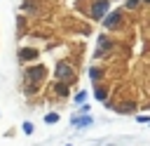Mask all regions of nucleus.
I'll use <instances>...</instances> for the list:
<instances>
[{"mask_svg": "<svg viewBox=\"0 0 150 146\" xmlns=\"http://www.w3.org/2000/svg\"><path fill=\"white\" fill-rule=\"evenodd\" d=\"M110 49H112V40H110L108 35H98V42H96V52H94V59H101V57H105Z\"/></svg>", "mask_w": 150, "mask_h": 146, "instance_id": "nucleus-6", "label": "nucleus"}, {"mask_svg": "<svg viewBox=\"0 0 150 146\" xmlns=\"http://www.w3.org/2000/svg\"><path fill=\"white\" fill-rule=\"evenodd\" d=\"M84 99H87V92H84V89H80V92L75 94V104H84Z\"/></svg>", "mask_w": 150, "mask_h": 146, "instance_id": "nucleus-13", "label": "nucleus"}, {"mask_svg": "<svg viewBox=\"0 0 150 146\" xmlns=\"http://www.w3.org/2000/svg\"><path fill=\"white\" fill-rule=\"evenodd\" d=\"M68 146H70V144H68Z\"/></svg>", "mask_w": 150, "mask_h": 146, "instance_id": "nucleus-17", "label": "nucleus"}, {"mask_svg": "<svg viewBox=\"0 0 150 146\" xmlns=\"http://www.w3.org/2000/svg\"><path fill=\"white\" fill-rule=\"evenodd\" d=\"M21 130H23V134H33V130H35V127H33V122H23V125H21Z\"/></svg>", "mask_w": 150, "mask_h": 146, "instance_id": "nucleus-14", "label": "nucleus"}, {"mask_svg": "<svg viewBox=\"0 0 150 146\" xmlns=\"http://www.w3.org/2000/svg\"><path fill=\"white\" fill-rule=\"evenodd\" d=\"M101 21H103V28H105V31H117V28L124 24V9H112V12H108Z\"/></svg>", "mask_w": 150, "mask_h": 146, "instance_id": "nucleus-3", "label": "nucleus"}, {"mask_svg": "<svg viewBox=\"0 0 150 146\" xmlns=\"http://www.w3.org/2000/svg\"><path fill=\"white\" fill-rule=\"evenodd\" d=\"M143 2H145V5H150V0H143Z\"/></svg>", "mask_w": 150, "mask_h": 146, "instance_id": "nucleus-16", "label": "nucleus"}, {"mask_svg": "<svg viewBox=\"0 0 150 146\" xmlns=\"http://www.w3.org/2000/svg\"><path fill=\"white\" fill-rule=\"evenodd\" d=\"M94 122V118H89V115H73L70 118V125L73 127H89Z\"/></svg>", "mask_w": 150, "mask_h": 146, "instance_id": "nucleus-7", "label": "nucleus"}, {"mask_svg": "<svg viewBox=\"0 0 150 146\" xmlns=\"http://www.w3.org/2000/svg\"><path fill=\"white\" fill-rule=\"evenodd\" d=\"M89 78H91V80L98 85V82H101V78H103V68H98V66H91V68H89Z\"/></svg>", "mask_w": 150, "mask_h": 146, "instance_id": "nucleus-10", "label": "nucleus"}, {"mask_svg": "<svg viewBox=\"0 0 150 146\" xmlns=\"http://www.w3.org/2000/svg\"><path fill=\"white\" fill-rule=\"evenodd\" d=\"M45 80V66L42 64H28L23 68V85H42Z\"/></svg>", "mask_w": 150, "mask_h": 146, "instance_id": "nucleus-2", "label": "nucleus"}, {"mask_svg": "<svg viewBox=\"0 0 150 146\" xmlns=\"http://www.w3.org/2000/svg\"><path fill=\"white\" fill-rule=\"evenodd\" d=\"M136 120H138V122H150V118H148V115H138Z\"/></svg>", "mask_w": 150, "mask_h": 146, "instance_id": "nucleus-15", "label": "nucleus"}, {"mask_svg": "<svg viewBox=\"0 0 150 146\" xmlns=\"http://www.w3.org/2000/svg\"><path fill=\"white\" fill-rule=\"evenodd\" d=\"M52 89H54V94H59V97H68V92H70V85H68V82H61V80H54Z\"/></svg>", "mask_w": 150, "mask_h": 146, "instance_id": "nucleus-8", "label": "nucleus"}, {"mask_svg": "<svg viewBox=\"0 0 150 146\" xmlns=\"http://www.w3.org/2000/svg\"><path fill=\"white\" fill-rule=\"evenodd\" d=\"M108 12H110V0H91V5H89V16H91L94 21H101Z\"/></svg>", "mask_w": 150, "mask_h": 146, "instance_id": "nucleus-4", "label": "nucleus"}, {"mask_svg": "<svg viewBox=\"0 0 150 146\" xmlns=\"http://www.w3.org/2000/svg\"><path fill=\"white\" fill-rule=\"evenodd\" d=\"M45 122H47V125L59 122V113H54V111H52V113H47V115H45Z\"/></svg>", "mask_w": 150, "mask_h": 146, "instance_id": "nucleus-11", "label": "nucleus"}, {"mask_svg": "<svg viewBox=\"0 0 150 146\" xmlns=\"http://www.w3.org/2000/svg\"><path fill=\"white\" fill-rule=\"evenodd\" d=\"M94 97H96L98 101L105 104V101H108V89H105L103 85H96V87H94Z\"/></svg>", "mask_w": 150, "mask_h": 146, "instance_id": "nucleus-9", "label": "nucleus"}, {"mask_svg": "<svg viewBox=\"0 0 150 146\" xmlns=\"http://www.w3.org/2000/svg\"><path fill=\"white\" fill-rule=\"evenodd\" d=\"M75 66L68 64V61H56L54 64V80H61V82H68L73 85L75 82Z\"/></svg>", "mask_w": 150, "mask_h": 146, "instance_id": "nucleus-1", "label": "nucleus"}, {"mask_svg": "<svg viewBox=\"0 0 150 146\" xmlns=\"http://www.w3.org/2000/svg\"><path fill=\"white\" fill-rule=\"evenodd\" d=\"M38 57H40V52H38V47H28V45H23V47H19V52H16V59H19V64H28V61H38Z\"/></svg>", "mask_w": 150, "mask_h": 146, "instance_id": "nucleus-5", "label": "nucleus"}, {"mask_svg": "<svg viewBox=\"0 0 150 146\" xmlns=\"http://www.w3.org/2000/svg\"><path fill=\"white\" fill-rule=\"evenodd\" d=\"M141 2H143V0H127V2H124V7L134 12V9H138V7H141Z\"/></svg>", "mask_w": 150, "mask_h": 146, "instance_id": "nucleus-12", "label": "nucleus"}]
</instances>
